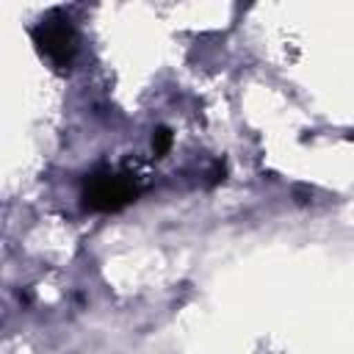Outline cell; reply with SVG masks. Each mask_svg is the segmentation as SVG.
<instances>
[{
    "label": "cell",
    "instance_id": "6da1fadb",
    "mask_svg": "<svg viewBox=\"0 0 354 354\" xmlns=\"http://www.w3.org/2000/svg\"><path fill=\"white\" fill-rule=\"evenodd\" d=\"M33 44L53 69H69L77 53V33L72 28V19L58 8L44 14L33 28Z\"/></svg>",
    "mask_w": 354,
    "mask_h": 354
},
{
    "label": "cell",
    "instance_id": "7a4b0ae2",
    "mask_svg": "<svg viewBox=\"0 0 354 354\" xmlns=\"http://www.w3.org/2000/svg\"><path fill=\"white\" fill-rule=\"evenodd\" d=\"M138 194V185L133 174L127 171H113V169H100L86 177L83 183V205L88 210L100 213H113L130 205Z\"/></svg>",
    "mask_w": 354,
    "mask_h": 354
},
{
    "label": "cell",
    "instance_id": "3957f363",
    "mask_svg": "<svg viewBox=\"0 0 354 354\" xmlns=\"http://www.w3.org/2000/svg\"><path fill=\"white\" fill-rule=\"evenodd\" d=\"M171 130L169 127H158L155 133H152V152L158 155V158H163L169 149H171Z\"/></svg>",
    "mask_w": 354,
    "mask_h": 354
}]
</instances>
